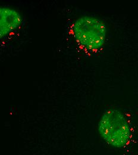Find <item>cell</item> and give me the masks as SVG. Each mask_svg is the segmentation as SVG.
Instances as JSON below:
<instances>
[{
	"mask_svg": "<svg viewBox=\"0 0 138 155\" xmlns=\"http://www.w3.org/2000/svg\"><path fill=\"white\" fill-rule=\"evenodd\" d=\"M107 31L103 21L90 16L80 17L70 26V33L74 42L88 54L97 53L103 48Z\"/></svg>",
	"mask_w": 138,
	"mask_h": 155,
	"instance_id": "1",
	"label": "cell"
},
{
	"mask_svg": "<svg viewBox=\"0 0 138 155\" xmlns=\"http://www.w3.org/2000/svg\"><path fill=\"white\" fill-rule=\"evenodd\" d=\"M98 131L102 138L109 144L125 146L131 137V127L126 117L116 109L105 112L99 122Z\"/></svg>",
	"mask_w": 138,
	"mask_h": 155,
	"instance_id": "2",
	"label": "cell"
},
{
	"mask_svg": "<svg viewBox=\"0 0 138 155\" xmlns=\"http://www.w3.org/2000/svg\"><path fill=\"white\" fill-rule=\"evenodd\" d=\"M0 35L4 38L14 33L21 24V16L16 10L8 7L0 8Z\"/></svg>",
	"mask_w": 138,
	"mask_h": 155,
	"instance_id": "3",
	"label": "cell"
}]
</instances>
